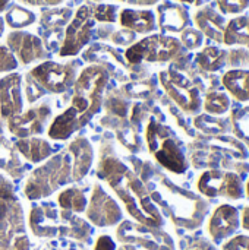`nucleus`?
<instances>
[{"instance_id": "1", "label": "nucleus", "mask_w": 249, "mask_h": 250, "mask_svg": "<svg viewBox=\"0 0 249 250\" xmlns=\"http://www.w3.org/2000/svg\"><path fill=\"white\" fill-rule=\"evenodd\" d=\"M110 73L98 64L85 66L72 86L69 105L48 125L47 135L53 141H68L84 129L101 110Z\"/></svg>"}, {"instance_id": "2", "label": "nucleus", "mask_w": 249, "mask_h": 250, "mask_svg": "<svg viewBox=\"0 0 249 250\" xmlns=\"http://www.w3.org/2000/svg\"><path fill=\"white\" fill-rule=\"evenodd\" d=\"M100 152L101 154L95 170L98 179L104 180L116 192L134 218L150 227H161V214L153 204L145 185L114 154L113 148L107 152L106 145H103Z\"/></svg>"}, {"instance_id": "3", "label": "nucleus", "mask_w": 249, "mask_h": 250, "mask_svg": "<svg viewBox=\"0 0 249 250\" xmlns=\"http://www.w3.org/2000/svg\"><path fill=\"white\" fill-rule=\"evenodd\" d=\"M145 142L154 160L167 171L183 174L189 168L185 144L166 125L154 117L148 120L145 127Z\"/></svg>"}, {"instance_id": "4", "label": "nucleus", "mask_w": 249, "mask_h": 250, "mask_svg": "<svg viewBox=\"0 0 249 250\" xmlns=\"http://www.w3.org/2000/svg\"><path fill=\"white\" fill-rule=\"evenodd\" d=\"M69 182H72L70 154L60 152L32 170L23 185V193L29 201H40Z\"/></svg>"}, {"instance_id": "5", "label": "nucleus", "mask_w": 249, "mask_h": 250, "mask_svg": "<svg viewBox=\"0 0 249 250\" xmlns=\"http://www.w3.org/2000/svg\"><path fill=\"white\" fill-rule=\"evenodd\" d=\"M185 56V48L175 37L164 34L148 35L129 45L123 54L129 66L147 63H169L178 62Z\"/></svg>"}, {"instance_id": "6", "label": "nucleus", "mask_w": 249, "mask_h": 250, "mask_svg": "<svg viewBox=\"0 0 249 250\" xmlns=\"http://www.w3.org/2000/svg\"><path fill=\"white\" fill-rule=\"evenodd\" d=\"M22 236H26L22 207L12 183L0 174V250H10Z\"/></svg>"}, {"instance_id": "7", "label": "nucleus", "mask_w": 249, "mask_h": 250, "mask_svg": "<svg viewBox=\"0 0 249 250\" xmlns=\"http://www.w3.org/2000/svg\"><path fill=\"white\" fill-rule=\"evenodd\" d=\"M160 83L172 101L186 114L195 116L203 110L200 88L185 73L173 66L158 73Z\"/></svg>"}, {"instance_id": "8", "label": "nucleus", "mask_w": 249, "mask_h": 250, "mask_svg": "<svg viewBox=\"0 0 249 250\" xmlns=\"http://www.w3.org/2000/svg\"><path fill=\"white\" fill-rule=\"evenodd\" d=\"M78 67L79 62L76 60L66 63L45 60L34 66L28 73L45 92L60 95L72 89L78 76Z\"/></svg>"}, {"instance_id": "9", "label": "nucleus", "mask_w": 249, "mask_h": 250, "mask_svg": "<svg viewBox=\"0 0 249 250\" xmlns=\"http://www.w3.org/2000/svg\"><path fill=\"white\" fill-rule=\"evenodd\" d=\"M95 34V21L92 18L91 4H82L65 28L63 41L59 48L60 57L78 56L92 40Z\"/></svg>"}, {"instance_id": "10", "label": "nucleus", "mask_w": 249, "mask_h": 250, "mask_svg": "<svg viewBox=\"0 0 249 250\" xmlns=\"http://www.w3.org/2000/svg\"><path fill=\"white\" fill-rule=\"evenodd\" d=\"M198 192L210 199L226 198L230 201H239L245 196L244 179L235 171L226 170H207L197 180Z\"/></svg>"}, {"instance_id": "11", "label": "nucleus", "mask_w": 249, "mask_h": 250, "mask_svg": "<svg viewBox=\"0 0 249 250\" xmlns=\"http://www.w3.org/2000/svg\"><path fill=\"white\" fill-rule=\"evenodd\" d=\"M51 107L47 103L34 105L26 111L6 120L7 130L18 139L40 136L45 132L47 123L51 119Z\"/></svg>"}, {"instance_id": "12", "label": "nucleus", "mask_w": 249, "mask_h": 250, "mask_svg": "<svg viewBox=\"0 0 249 250\" xmlns=\"http://www.w3.org/2000/svg\"><path fill=\"white\" fill-rule=\"evenodd\" d=\"M6 45L12 50L19 64L29 66L35 62H45L50 53L45 50L43 40L28 31H10L6 35Z\"/></svg>"}, {"instance_id": "13", "label": "nucleus", "mask_w": 249, "mask_h": 250, "mask_svg": "<svg viewBox=\"0 0 249 250\" xmlns=\"http://www.w3.org/2000/svg\"><path fill=\"white\" fill-rule=\"evenodd\" d=\"M68 211H59L54 204H41L31 209L29 226L38 237H54L59 233L68 236L66 226L63 224L68 218Z\"/></svg>"}, {"instance_id": "14", "label": "nucleus", "mask_w": 249, "mask_h": 250, "mask_svg": "<svg viewBox=\"0 0 249 250\" xmlns=\"http://www.w3.org/2000/svg\"><path fill=\"white\" fill-rule=\"evenodd\" d=\"M85 212L88 220L97 227H112L117 224L123 217L119 204L103 189L101 185L94 186Z\"/></svg>"}, {"instance_id": "15", "label": "nucleus", "mask_w": 249, "mask_h": 250, "mask_svg": "<svg viewBox=\"0 0 249 250\" xmlns=\"http://www.w3.org/2000/svg\"><path fill=\"white\" fill-rule=\"evenodd\" d=\"M82 60L90 64L103 66L110 73V76H116L120 79H123L125 72L131 67L119 50H116L114 47H110L107 44H103V42L91 44L84 51Z\"/></svg>"}, {"instance_id": "16", "label": "nucleus", "mask_w": 249, "mask_h": 250, "mask_svg": "<svg viewBox=\"0 0 249 250\" xmlns=\"http://www.w3.org/2000/svg\"><path fill=\"white\" fill-rule=\"evenodd\" d=\"M241 229V212L236 207L223 204L214 209L208 221V234L214 243L233 237Z\"/></svg>"}, {"instance_id": "17", "label": "nucleus", "mask_w": 249, "mask_h": 250, "mask_svg": "<svg viewBox=\"0 0 249 250\" xmlns=\"http://www.w3.org/2000/svg\"><path fill=\"white\" fill-rule=\"evenodd\" d=\"M23 111L22 75L12 72L0 78V119L9 120Z\"/></svg>"}, {"instance_id": "18", "label": "nucleus", "mask_w": 249, "mask_h": 250, "mask_svg": "<svg viewBox=\"0 0 249 250\" xmlns=\"http://www.w3.org/2000/svg\"><path fill=\"white\" fill-rule=\"evenodd\" d=\"M156 19L157 26L160 31L166 34H181L183 29L191 26V16L188 9L170 0H164L163 3L157 4L156 9Z\"/></svg>"}, {"instance_id": "19", "label": "nucleus", "mask_w": 249, "mask_h": 250, "mask_svg": "<svg viewBox=\"0 0 249 250\" xmlns=\"http://www.w3.org/2000/svg\"><path fill=\"white\" fill-rule=\"evenodd\" d=\"M69 154L73 158L72 163V182L82 180L94 164V149L87 138H76L69 144Z\"/></svg>"}, {"instance_id": "20", "label": "nucleus", "mask_w": 249, "mask_h": 250, "mask_svg": "<svg viewBox=\"0 0 249 250\" xmlns=\"http://www.w3.org/2000/svg\"><path fill=\"white\" fill-rule=\"evenodd\" d=\"M197 29L201 31L204 37H208L213 41L223 42V34L226 28V18L219 13L214 7L211 6H204L195 12L194 16Z\"/></svg>"}, {"instance_id": "21", "label": "nucleus", "mask_w": 249, "mask_h": 250, "mask_svg": "<svg viewBox=\"0 0 249 250\" xmlns=\"http://www.w3.org/2000/svg\"><path fill=\"white\" fill-rule=\"evenodd\" d=\"M117 21L122 28L135 34H151L157 29L156 13L150 9H122Z\"/></svg>"}, {"instance_id": "22", "label": "nucleus", "mask_w": 249, "mask_h": 250, "mask_svg": "<svg viewBox=\"0 0 249 250\" xmlns=\"http://www.w3.org/2000/svg\"><path fill=\"white\" fill-rule=\"evenodd\" d=\"M15 146L21 152V155L29 161L31 164H38L44 163L48 160L53 154V148L48 144V141L34 136V138H23V139H16Z\"/></svg>"}, {"instance_id": "23", "label": "nucleus", "mask_w": 249, "mask_h": 250, "mask_svg": "<svg viewBox=\"0 0 249 250\" xmlns=\"http://www.w3.org/2000/svg\"><path fill=\"white\" fill-rule=\"evenodd\" d=\"M222 83L225 89L238 101L248 103L249 101V69H232L227 70Z\"/></svg>"}, {"instance_id": "24", "label": "nucleus", "mask_w": 249, "mask_h": 250, "mask_svg": "<svg viewBox=\"0 0 249 250\" xmlns=\"http://www.w3.org/2000/svg\"><path fill=\"white\" fill-rule=\"evenodd\" d=\"M73 18L72 7L68 6H56V7H44L40 15L41 28L45 31H63V28Z\"/></svg>"}, {"instance_id": "25", "label": "nucleus", "mask_w": 249, "mask_h": 250, "mask_svg": "<svg viewBox=\"0 0 249 250\" xmlns=\"http://www.w3.org/2000/svg\"><path fill=\"white\" fill-rule=\"evenodd\" d=\"M195 63L203 72H219L227 63V51L214 45H208L195 56Z\"/></svg>"}, {"instance_id": "26", "label": "nucleus", "mask_w": 249, "mask_h": 250, "mask_svg": "<svg viewBox=\"0 0 249 250\" xmlns=\"http://www.w3.org/2000/svg\"><path fill=\"white\" fill-rule=\"evenodd\" d=\"M226 45H249V16H238L226 23L223 34Z\"/></svg>"}, {"instance_id": "27", "label": "nucleus", "mask_w": 249, "mask_h": 250, "mask_svg": "<svg viewBox=\"0 0 249 250\" xmlns=\"http://www.w3.org/2000/svg\"><path fill=\"white\" fill-rule=\"evenodd\" d=\"M57 204L63 211L72 214H81L87 209L88 201L85 196V190L79 188H68L62 190L57 196Z\"/></svg>"}, {"instance_id": "28", "label": "nucleus", "mask_w": 249, "mask_h": 250, "mask_svg": "<svg viewBox=\"0 0 249 250\" xmlns=\"http://www.w3.org/2000/svg\"><path fill=\"white\" fill-rule=\"evenodd\" d=\"M4 12V23L12 28V31H19L26 26H31L37 21V15L21 4H12Z\"/></svg>"}, {"instance_id": "29", "label": "nucleus", "mask_w": 249, "mask_h": 250, "mask_svg": "<svg viewBox=\"0 0 249 250\" xmlns=\"http://www.w3.org/2000/svg\"><path fill=\"white\" fill-rule=\"evenodd\" d=\"M230 97L223 91H210L203 100V110L210 116H225L230 111Z\"/></svg>"}, {"instance_id": "30", "label": "nucleus", "mask_w": 249, "mask_h": 250, "mask_svg": "<svg viewBox=\"0 0 249 250\" xmlns=\"http://www.w3.org/2000/svg\"><path fill=\"white\" fill-rule=\"evenodd\" d=\"M194 125L197 129L203 130L204 133L208 135H220L227 132L232 126H230V120L229 119H223V117H214L210 114H200L195 117Z\"/></svg>"}, {"instance_id": "31", "label": "nucleus", "mask_w": 249, "mask_h": 250, "mask_svg": "<svg viewBox=\"0 0 249 250\" xmlns=\"http://www.w3.org/2000/svg\"><path fill=\"white\" fill-rule=\"evenodd\" d=\"M154 91L153 79H136L125 83L120 88V94L125 98H145Z\"/></svg>"}, {"instance_id": "32", "label": "nucleus", "mask_w": 249, "mask_h": 250, "mask_svg": "<svg viewBox=\"0 0 249 250\" xmlns=\"http://www.w3.org/2000/svg\"><path fill=\"white\" fill-rule=\"evenodd\" d=\"M229 120L236 136L249 146V107L233 110L232 117Z\"/></svg>"}, {"instance_id": "33", "label": "nucleus", "mask_w": 249, "mask_h": 250, "mask_svg": "<svg viewBox=\"0 0 249 250\" xmlns=\"http://www.w3.org/2000/svg\"><path fill=\"white\" fill-rule=\"evenodd\" d=\"M92 9V18L95 22L101 23H116L119 18V6L117 4H110V3H97L91 4Z\"/></svg>"}, {"instance_id": "34", "label": "nucleus", "mask_w": 249, "mask_h": 250, "mask_svg": "<svg viewBox=\"0 0 249 250\" xmlns=\"http://www.w3.org/2000/svg\"><path fill=\"white\" fill-rule=\"evenodd\" d=\"M103 105L106 107V111H109L110 114H113L116 117H120V119H123L126 116L128 110H129L128 100L119 91L112 92L109 97H106L104 101H103Z\"/></svg>"}, {"instance_id": "35", "label": "nucleus", "mask_w": 249, "mask_h": 250, "mask_svg": "<svg viewBox=\"0 0 249 250\" xmlns=\"http://www.w3.org/2000/svg\"><path fill=\"white\" fill-rule=\"evenodd\" d=\"M181 44L183 45L185 50H197L203 45L204 42V35L201 34V31H198L197 28L188 26L186 29H183L181 32V38H179Z\"/></svg>"}, {"instance_id": "36", "label": "nucleus", "mask_w": 249, "mask_h": 250, "mask_svg": "<svg viewBox=\"0 0 249 250\" xmlns=\"http://www.w3.org/2000/svg\"><path fill=\"white\" fill-rule=\"evenodd\" d=\"M116 133H117V139L122 142V145L126 146L128 149H131L132 152H138L141 149V139L132 127H129V126L122 127V129L116 130Z\"/></svg>"}, {"instance_id": "37", "label": "nucleus", "mask_w": 249, "mask_h": 250, "mask_svg": "<svg viewBox=\"0 0 249 250\" xmlns=\"http://www.w3.org/2000/svg\"><path fill=\"white\" fill-rule=\"evenodd\" d=\"M19 67V63L15 57V54L12 53V50L6 45L0 42V73H12Z\"/></svg>"}, {"instance_id": "38", "label": "nucleus", "mask_w": 249, "mask_h": 250, "mask_svg": "<svg viewBox=\"0 0 249 250\" xmlns=\"http://www.w3.org/2000/svg\"><path fill=\"white\" fill-rule=\"evenodd\" d=\"M217 6L223 15H239L249 7V0H217Z\"/></svg>"}, {"instance_id": "39", "label": "nucleus", "mask_w": 249, "mask_h": 250, "mask_svg": "<svg viewBox=\"0 0 249 250\" xmlns=\"http://www.w3.org/2000/svg\"><path fill=\"white\" fill-rule=\"evenodd\" d=\"M47 92L29 76V73L25 75V95H26V100L29 104L38 101L40 98H43Z\"/></svg>"}, {"instance_id": "40", "label": "nucleus", "mask_w": 249, "mask_h": 250, "mask_svg": "<svg viewBox=\"0 0 249 250\" xmlns=\"http://www.w3.org/2000/svg\"><path fill=\"white\" fill-rule=\"evenodd\" d=\"M109 40L116 44V45H122V47H129L136 41V34L129 31V29H119V31H113L112 35L109 37Z\"/></svg>"}, {"instance_id": "41", "label": "nucleus", "mask_w": 249, "mask_h": 250, "mask_svg": "<svg viewBox=\"0 0 249 250\" xmlns=\"http://www.w3.org/2000/svg\"><path fill=\"white\" fill-rule=\"evenodd\" d=\"M227 62L233 69H242L244 66L249 64V50L245 48H236L227 53Z\"/></svg>"}, {"instance_id": "42", "label": "nucleus", "mask_w": 249, "mask_h": 250, "mask_svg": "<svg viewBox=\"0 0 249 250\" xmlns=\"http://www.w3.org/2000/svg\"><path fill=\"white\" fill-rule=\"evenodd\" d=\"M223 250H249L248 234H235L223 245Z\"/></svg>"}, {"instance_id": "43", "label": "nucleus", "mask_w": 249, "mask_h": 250, "mask_svg": "<svg viewBox=\"0 0 249 250\" xmlns=\"http://www.w3.org/2000/svg\"><path fill=\"white\" fill-rule=\"evenodd\" d=\"M40 250H84L78 243L72 242V240H66V239H60V240H51L48 243H45Z\"/></svg>"}, {"instance_id": "44", "label": "nucleus", "mask_w": 249, "mask_h": 250, "mask_svg": "<svg viewBox=\"0 0 249 250\" xmlns=\"http://www.w3.org/2000/svg\"><path fill=\"white\" fill-rule=\"evenodd\" d=\"M18 1L32 7H56L60 6L65 0H18Z\"/></svg>"}, {"instance_id": "45", "label": "nucleus", "mask_w": 249, "mask_h": 250, "mask_svg": "<svg viewBox=\"0 0 249 250\" xmlns=\"http://www.w3.org/2000/svg\"><path fill=\"white\" fill-rule=\"evenodd\" d=\"M94 250H116V243L110 236H100L95 242Z\"/></svg>"}, {"instance_id": "46", "label": "nucleus", "mask_w": 249, "mask_h": 250, "mask_svg": "<svg viewBox=\"0 0 249 250\" xmlns=\"http://www.w3.org/2000/svg\"><path fill=\"white\" fill-rule=\"evenodd\" d=\"M185 250H219L217 249V246L213 243V242H210V240H207V239H198V240H194L188 248Z\"/></svg>"}, {"instance_id": "47", "label": "nucleus", "mask_w": 249, "mask_h": 250, "mask_svg": "<svg viewBox=\"0 0 249 250\" xmlns=\"http://www.w3.org/2000/svg\"><path fill=\"white\" fill-rule=\"evenodd\" d=\"M117 1H122V3L131 4V6H136V7H150V6L157 4L160 0H117Z\"/></svg>"}, {"instance_id": "48", "label": "nucleus", "mask_w": 249, "mask_h": 250, "mask_svg": "<svg viewBox=\"0 0 249 250\" xmlns=\"http://www.w3.org/2000/svg\"><path fill=\"white\" fill-rule=\"evenodd\" d=\"M241 227L249 233V207H245L241 214Z\"/></svg>"}, {"instance_id": "49", "label": "nucleus", "mask_w": 249, "mask_h": 250, "mask_svg": "<svg viewBox=\"0 0 249 250\" xmlns=\"http://www.w3.org/2000/svg\"><path fill=\"white\" fill-rule=\"evenodd\" d=\"M9 4H10V0H0V13L4 12L9 7Z\"/></svg>"}, {"instance_id": "50", "label": "nucleus", "mask_w": 249, "mask_h": 250, "mask_svg": "<svg viewBox=\"0 0 249 250\" xmlns=\"http://www.w3.org/2000/svg\"><path fill=\"white\" fill-rule=\"evenodd\" d=\"M182 3H188V4H195V6H200L203 4V0H179Z\"/></svg>"}, {"instance_id": "51", "label": "nucleus", "mask_w": 249, "mask_h": 250, "mask_svg": "<svg viewBox=\"0 0 249 250\" xmlns=\"http://www.w3.org/2000/svg\"><path fill=\"white\" fill-rule=\"evenodd\" d=\"M4 26H6V23H4V19L0 16V37L4 34Z\"/></svg>"}, {"instance_id": "52", "label": "nucleus", "mask_w": 249, "mask_h": 250, "mask_svg": "<svg viewBox=\"0 0 249 250\" xmlns=\"http://www.w3.org/2000/svg\"><path fill=\"white\" fill-rule=\"evenodd\" d=\"M119 250H138L136 248H134V246H129V245H123L122 248H119Z\"/></svg>"}, {"instance_id": "53", "label": "nucleus", "mask_w": 249, "mask_h": 250, "mask_svg": "<svg viewBox=\"0 0 249 250\" xmlns=\"http://www.w3.org/2000/svg\"><path fill=\"white\" fill-rule=\"evenodd\" d=\"M88 4H97V3H101L103 0H87Z\"/></svg>"}, {"instance_id": "54", "label": "nucleus", "mask_w": 249, "mask_h": 250, "mask_svg": "<svg viewBox=\"0 0 249 250\" xmlns=\"http://www.w3.org/2000/svg\"><path fill=\"white\" fill-rule=\"evenodd\" d=\"M245 195L249 198V180L247 182V185H245Z\"/></svg>"}]
</instances>
